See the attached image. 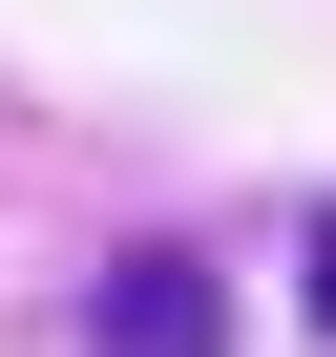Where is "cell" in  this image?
<instances>
[{
    "label": "cell",
    "instance_id": "6da1fadb",
    "mask_svg": "<svg viewBox=\"0 0 336 357\" xmlns=\"http://www.w3.org/2000/svg\"><path fill=\"white\" fill-rule=\"evenodd\" d=\"M84 357H231V273L211 252H126L84 294Z\"/></svg>",
    "mask_w": 336,
    "mask_h": 357
},
{
    "label": "cell",
    "instance_id": "7a4b0ae2",
    "mask_svg": "<svg viewBox=\"0 0 336 357\" xmlns=\"http://www.w3.org/2000/svg\"><path fill=\"white\" fill-rule=\"evenodd\" d=\"M294 273H315V315H336V211H315V252H294Z\"/></svg>",
    "mask_w": 336,
    "mask_h": 357
}]
</instances>
